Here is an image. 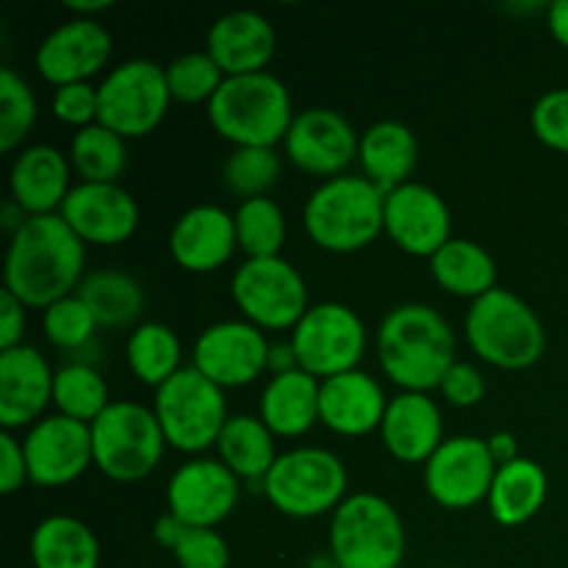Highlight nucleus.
Returning <instances> with one entry per match:
<instances>
[{
  "instance_id": "f704fd0d",
  "label": "nucleus",
  "mask_w": 568,
  "mask_h": 568,
  "mask_svg": "<svg viewBox=\"0 0 568 568\" xmlns=\"http://www.w3.org/2000/svg\"><path fill=\"white\" fill-rule=\"evenodd\" d=\"M70 164L87 183H116L128 166L125 139L111 128L92 122L72 136Z\"/></svg>"
},
{
  "instance_id": "4468645a",
  "label": "nucleus",
  "mask_w": 568,
  "mask_h": 568,
  "mask_svg": "<svg viewBox=\"0 0 568 568\" xmlns=\"http://www.w3.org/2000/svg\"><path fill=\"white\" fill-rule=\"evenodd\" d=\"M22 449L28 480L39 488L67 486L94 464L92 427L64 414L42 416L37 425L28 427Z\"/></svg>"
},
{
  "instance_id": "c85d7f7f",
  "label": "nucleus",
  "mask_w": 568,
  "mask_h": 568,
  "mask_svg": "<svg viewBox=\"0 0 568 568\" xmlns=\"http://www.w3.org/2000/svg\"><path fill=\"white\" fill-rule=\"evenodd\" d=\"M547 471L532 458H516L510 464L497 466L491 491H488V510L491 519L503 527H519L530 521L547 503Z\"/></svg>"
},
{
  "instance_id": "ea45409f",
  "label": "nucleus",
  "mask_w": 568,
  "mask_h": 568,
  "mask_svg": "<svg viewBox=\"0 0 568 568\" xmlns=\"http://www.w3.org/2000/svg\"><path fill=\"white\" fill-rule=\"evenodd\" d=\"M164 72L172 100H181V103H203V100L209 103L225 81V72L211 59L209 50L181 53L164 67Z\"/></svg>"
},
{
  "instance_id": "58836bf2",
  "label": "nucleus",
  "mask_w": 568,
  "mask_h": 568,
  "mask_svg": "<svg viewBox=\"0 0 568 568\" xmlns=\"http://www.w3.org/2000/svg\"><path fill=\"white\" fill-rule=\"evenodd\" d=\"M37 122V94L11 67L0 70V150L11 153Z\"/></svg>"
},
{
  "instance_id": "7ed1b4c3",
  "label": "nucleus",
  "mask_w": 568,
  "mask_h": 568,
  "mask_svg": "<svg viewBox=\"0 0 568 568\" xmlns=\"http://www.w3.org/2000/svg\"><path fill=\"white\" fill-rule=\"evenodd\" d=\"M209 120L236 148H275L294 122L292 94L270 70L225 75L209 100Z\"/></svg>"
},
{
  "instance_id": "09e8293b",
  "label": "nucleus",
  "mask_w": 568,
  "mask_h": 568,
  "mask_svg": "<svg viewBox=\"0 0 568 568\" xmlns=\"http://www.w3.org/2000/svg\"><path fill=\"white\" fill-rule=\"evenodd\" d=\"M183 530H186V525H183L178 516H172L170 510H166L164 516H159V519H155L153 538L161 544V547L170 549V552H172V549H175V544H178V538L183 536Z\"/></svg>"
},
{
  "instance_id": "0eeeda50",
  "label": "nucleus",
  "mask_w": 568,
  "mask_h": 568,
  "mask_svg": "<svg viewBox=\"0 0 568 568\" xmlns=\"http://www.w3.org/2000/svg\"><path fill=\"white\" fill-rule=\"evenodd\" d=\"M94 466L116 483L148 477L164 458L166 438L153 408L131 399H111L92 422Z\"/></svg>"
},
{
  "instance_id": "864d4df0",
  "label": "nucleus",
  "mask_w": 568,
  "mask_h": 568,
  "mask_svg": "<svg viewBox=\"0 0 568 568\" xmlns=\"http://www.w3.org/2000/svg\"><path fill=\"white\" fill-rule=\"evenodd\" d=\"M67 9L70 11H75L78 17H92V14H98V11H105V9H111V0H70V3H67Z\"/></svg>"
},
{
  "instance_id": "c756f323",
  "label": "nucleus",
  "mask_w": 568,
  "mask_h": 568,
  "mask_svg": "<svg viewBox=\"0 0 568 568\" xmlns=\"http://www.w3.org/2000/svg\"><path fill=\"white\" fill-rule=\"evenodd\" d=\"M33 568H98L100 541L87 521L67 514L44 516L31 532Z\"/></svg>"
},
{
  "instance_id": "1a4fd4ad",
  "label": "nucleus",
  "mask_w": 568,
  "mask_h": 568,
  "mask_svg": "<svg viewBox=\"0 0 568 568\" xmlns=\"http://www.w3.org/2000/svg\"><path fill=\"white\" fill-rule=\"evenodd\" d=\"M155 416L170 447L181 453H203L216 447L225 427V388L203 375L197 366H181L166 383L155 388Z\"/></svg>"
},
{
  "instance_id": "72a5a7b5",
  "label": "nucleus",
  "mask_w": 568,
  "mask_h": 568,
  "mask_svg": "<svg viewBox=\"0 0 568 568\" xmlns=\"http://www.w3.org/2000/svg\"><path fill=\"white\" fill-rule=\"evenodd\" d=\"M181 338L164 322H139L125 344V358L144 386L159 388L181 369Z\"/></svg>"
},
{
  "instance_id": "412c9836",
  "label": "nucleus",
  "mask_w": 568,
  "mask_h": 568,
  "mask_svg": "<svg viewBox=\"0 0 568 568\" xmlns=\"http://www.w3.org/2000/svg\"><path fill=\"white\" fill-rule=\"evenodd\" d=\"M55 372L31 344L0 349V425L14 433L42 419L53 403Z\"/></svg>"
},
{
  "instance_id": "39448f33",
  "label": "nucleus",
  "mask_w": 568,
  "mask_h": 568,
  "mask_svg": "<svg viewBox=\"0 0 568 568\" xmlns=\"http://www.w3.org/2000/svg\"><path fill=\"white\" fill-rule=\"evenodd\" d=\"M466 342L486 364L527 369L547 349V331L536 311L510 288H491L466 311Z\"/></svg>"
},
{
  "instance_id": "3c124183",
  "label": "nucleus",
  "mask_w": 568,
  "mask_h": 568,
  "mask_svg": "<svg viewBox=\"0 0 568 568\" xmlns=\"http://www.w3.org/2000/svg\"><path fill=\"white\" fill-rule=\"evenodd\" d=\"M297 355H294L292 342H275L270 344V361H266V369L272 375H283V372L297 369Z\"/></svg>"
},
{
  "instance_id": "20e7f679",
  "label": "nucleus",
  "mask_w": 568,
  "mask_h": 568,
  "mask_svg": "<svg viewBox=\"0 0 568 568\" xmlns=\"http://www.w3.org/2000/svg\"><path fill=\"white\" fill-rule=\"evenodd\" d=\"M386 192L366 175H336L308 194L303 209L305 233L331 253H355L375 242L383 225Z\"/></svg>"
},
{
  "instance_id": "4c0bfd02",
  "label": "nucleus",
  "mask_w": 568,
  "mask_h": 568,
  "mask_svg": "<svg viewBox=\"0 0 568 568\" xmlns=\"http://www.w3.org/2000/svg\"><path fill=\"white\" fill-rule=\"evenodd\" d=\"M281 178V155L275 148H233L222 164V186L239 197H266Z\"/></svg>"
},
{
  "instance_id": "ddd939ff",
  "label": "nucleus",
  "mask_w": 568,
  "mask_h": 568,
  "mask_svg": "<svg viewBox=\"0 0 568 568\" xmlns=\"http://www.w3.org/2000/svg\"><path fill=\"white\" fill-rule=\"evenodd\" d=\"M494 475L497 460L491 458L486 438L453 436L444 438L425 464V488L442 508L466 510L488 499Z\"/></svg>"
},
{
  "instance_id": "37998d69",
  "label": "nucleus",
  "mask_w": 568,
  "mask_h": 568,
  "mask_svg": "<svg viewBox=\"0 0 568 568\" xmlns=\"http://www.w3.org/2000/svg\"><path fill=\"white\" fill-rule=\"evenodd\" d=\"M530 122L536 136L547 148L568 153V89H549L536 100L530 111Z\"/></svg>"
},
{
  "instance_id": "a19ab883",
  "label": "nucleus",
  "mask_w": 568,
  "mask_h": 568,
  "mask_svg": "<svg viewBox=\"0 0 568 568\" xmlns=\"http://www.w3.org/2000/svg\"><path fill=\"white\" fill-rule=\"evenodd\" d=\"M42 327L53 347L64 349V353H75V349L87 347L92 342L94 331L100 325L92 311H89V305L78 294H70V297L55 300L53 305L44 308Z\"/></svg>"
},
{
  "instance_id": "c03bdc74",
  "label": "nucleus",
  "mask_w": 568,
  "mask_h": 568,
  "mask_svg": "<svg viewBox=\"0 0 568 568\" xmlns=\"http://www.w3.org/2000/svg\"><path fill=\"white\" fill-rule=\"evenodd\" d=\"M50 109H53V114L59 116L61 122H67V125H75L78 131H81V128L98 122V114H100L98 87H92L89 81L55 87Z\"/></svg>"
},
{
  "instance_id": "603ef678",
  "label": "nucleus",
  "mask_w": 568,
  "mask_h": 568,
  "mask_svg": "<svg viewBox=\"0 0 568 568\" xmlns=\"http://www.w3.org/2000/svg\"><path fill=\"white\" fill-rule=\"evenodd\" d=\"M547 26L552 37L568 50V0H555L547 6Z\"/></svg>"
},
{
  "instance_id": "a878e982",
  "label": "nucleus",
  "mask_w": 568,
  "mask_h": 568,
  "mask_svg": "<svg viewBox=\"0 0 568 568\" xmlns=\"http://www.w3.org/2000/svg\"><path fill=\"white\" fill-rule=\"evenodd\" d=\"M11 200L28 216L59 214L70 194V159L53 144H31L9 172Z\"/></svg>"
},
{
  "instance_id": "6ab92c4d",
  "label": "nucleus",
  "mask_w": 568,
  "mask_h": 568,
  "mask_svg": "<svg viewBox=\"0 0 568 568\" xmlns=\"http://www.w3.org/2000/svg\"><path fill=\"white\" fill-rule=\"evenodd\" d=\"M239 477L222 460L194 458L166 483V510L186 527H216L239 503Z\"/></svg>"
},
{
  "instance_id": "7c9ffc66",
  "label": "nucleus",
  "mask_w": 568,
  "mask_h": 568,
  "mask_svg": "<svg viewBox=\"0 0 568 568\" xmlns=\"http://www.w3.org/2000/svg\"><path fill=\"white\" fill-rule=\"evenodd\" d=\"M430 272L444 292L477 300L497 288V261L471 239H449L430 258Z\"/></svg>"
},
{
  "instance_id": "aec40b11",
  "label": "nucleus",
  "mask_w": 568,
  "mask_h": 568,
  "mask_svg": "<svg viewBox=\"0 0 568 568\" xmlns=\"http://www.w3.org/2000/svg\"><path fill=\"white\" fill-rule=\"evenodd\" d=\"M87 244H122L139 227V203L120 183H75L59 211Z\"/></svg>"
},
{
  "instance_id": "423d86ee",
  "label": "nucleus",
  "mask_w": 568,
  "mask_h": 568,
  "mask_svg": "<svg viewBox=\"0 0 568 568\" xmlns=\"http://www.w3.org/2000/svg\"><path fill=\"white\" fill-rule=\"evenodd\" d=\"M331 555L336 568H399L405 525L386 497L355 491L333 510Z\"/></svg>"
},
{
  "instance_id": "a18cd8bd",
  "label": "nucleus",
  "mask_w": 568,
  "mask_h": 568,
  "mask_svg": "<svg viewBox=\"0 0 568 568\" xmlns=\"http://www.w3.org/2000/svg\"><path fill=\"white\" fill-rule=\"evenodd\" d=\"M438 392L444 394L449 405H458V408H471V405L483 403L486 397V377L469 361H455L449 366V372L444 375Z\"/></svg>"
},
{
  "instance_id": "393cba45",
  "label": "nucleus",
  "mask_w": 568,
  "mask_h": 568,
  "mask_svg": "<svg viewBox=\"0 0 568 568\" xmlns=\"http://www.w3.org/2000/svg\"><path fill=\"white\" fill-rule=\"evenodd\" d=\"M383 444L403 464H427L444 444L442 408L425 392H403L388 399L381 425Z\"/></svg>"
},
{
  "instance_id": "f03ea898",
  "label": "nucleus",
  "mask_w": 568,
  "mask_h": 568,
  "mask_svg": "<svg viewBox=\"0 0 568 568\" xmlns=\"http://www.w3.org/2000/svg\"><path fill=\"white\" fill-rule=\"evenodd\" d=\"M377 358L383 372L403 392H430L442 386L455 364V333L433 305H394L377 327Z\"/></svg>"
},
{
  "instance_id": "e433bc0d",
  "label": "nucleus",
  "mask_w": 568,
  "mask_h": 568,
  "mask_svg": "<svg viewBox=\"0 0 568 568\" xmlns=\"http://www.w3.org/2000/svg\"><path fill=\"white\" fill-rule=\"evenodd\" d=\"M233 220H236L239 247L247 253V258L281 255L283 242H286V216L275 200H244V203H239Z\"/></svg>"
},
{
  "instance_id": "2eb2a0df",
  "label": "nucleus",
  "mask_w": 568,
  "mask_h": 568,
  "mask_svg": "<svg viewBox=\"0 0 568 568\" xmlns=\"http://www.w3.org/2000/svg\"><path fill=\"white\" fill-rule=\"evenodd\" d=\"M283 148L292 164L303 172L336 178L344 175V170L358 155L361 133L342 111L314 105L294 114Z\"/></svg>"
},
{
  "instance_id": "cd10ccee",
  "label": "nucleus",
  "mask_w": 568,
  "mask_h": 568,
  "mask_svg": "<svg viewBox=\"0 0 568 568\" xmlns=\"http://www.w3.org/2000/svg\"><path fill=\"white\" fill-rule=\"evenodd\" d=\"M358 161L364 175L383 192L410 181L419 164V142L416 133L399 120H377L361 133Z\"/></svg>"
},
{
  "instance_id": "f257e3e1",
  "label": "nucleus",
  "mask_w": 568,
  "mask_h": 568,
  "mask_svg": "<svg viewBox=\"0 0 568 568\" xmlns=\"http://www.w3.org/2000/svg\"><path fill=\"white\" fill-rule=\"evenodd\" d=\"M87 242L61 214L28 216L11 233L3 264V288L26 308H48L78 292L87 277Z\"/></svg>"
},
{
  "instance_id": "6e6552de",
  "label": "nucleus",
  "mask_w": 568,
  "mask_h": 568,
  "mask_svg": "<svg viewBox=\"0 0 568 568\" xmlns=\"http://www.w3.org/2000/svg\"><path fill=\"white\" fill-rule=\"evenodd\" d=\"M264 494L283 516L314 519L347 499V466L322 447H297L277 455L264 477Z\"/></svg>"
},
{
  "instance_id": "dca6fc26",
  "label": "nucleus",
  "mask_w": 568,
  "mask_h": 568,
  "mask_svg": "<svg viewBox=\"0 0 568 568\" xmlns=\"http://www.w3.org/2000/svg\"><path fill=\"white\" fill-rule=\"evenodd\" d=\"M270 361L264 331L247 320H222L205 327L194 342V366L220 388L247 386Z\"/></svg>"
},
{
  "instance_id": "473e14b6",
  "label": "nucleus",
  "mask_w": 568,
  "mask_h": 568,
  "mask_svg": "<svg viewBox=\"0 0 568 568\" xmlns=\"http://www.w3.org/2000/svg\"><path fill=\"white\" fill-rule=\"evenodd\" d=\"M220 460L239 477V480H264L275 466V433L264 425L261 416L239 414L225 422L220 433Z\"/></svg>"
},
{
  "instance_id": "2f4dec72",
  "label": "nucleus",
  "mask_w": 568,
  "mask_h": 568,
  "mask_svg": "<svg viewBox=\"0 0 568 568\" xmlns=\"http://www.w3.org/2000/svg\"><path fill=\"white\" fill-rule=\"evenodd\" d=\"M78 297L89 305L100 327H131L144 314V286L122 270H92L78 286Z\"/></svg>"
},
{
  "instance_id": "b1692460",
  "label": "nucleus",
  "mask_w": 568,
  "mask_h": 568,
  "mask_svg": "<svg viewBox=\"0 0 568 568\" xmlns=\"http://www.w3.org/2000/svg\"><path fill=\"white\" fill-rule=\"evenodd\" d=\"M277 48L272 22L253 9H236L216 17L209 28V53L225 75L266 70Z\"/></svg>"
},
{
  "instance_id": "de8ad7c7",
  "label": "nucleus",
  "mask_w": 568,
  "mask_h": 568,
  "mask_svg": "<svg viewBox=\"0 0 568 568\" xmlns=\"http://www.w3.org/2000/svg\"><path fill=\"white\" fill-rule=\"evenodd\" d=\"M22 331H26V305L3 288L0 294V349L22 344Z\"/></svg>"
},
{
  "instance_id": "5701e85b",
  "label": "nucleus",
  "mask_w": 568,
  "mask_h": 568,
  "mask_svg": "<svg viewBox=\"0 0 568 568\" xmlns=\"http://www.w3.org/2000/svg\"><path fill=\"white\" fill-rule=\"evenodd\" d=\"M388 397L369 372L349 369L322 381L320 422L338 436L358 438L381 430Z\"/></svg>"
},
{
  "instance_id": "f8f14e48",
  "label": "nucleus",
  "mask_w": 568,
  "mask_h": 568,
  "mask_svg": "<svg viewBox=\"0 0 568 568\" xmlns=\"http://www.w3.org/2000/svg\"><path fill=\"white\" fill-rule=\"evenodd\" d=\"M288 342L300 369L327 381L342 372L358 369L366 353V327L349 305L327 300L305 311Z\"/></svg>"
},
{
  "instance_id": "79ce46f5",
  "label": "nucleus",
  "mask_w": 568,
  "mask_h": 568,
  "mask_svg": "<svg viewBox=\"0 0 568 568\" xmlns=\"http://www.w3.org/2000/svg\"><path fill=\"white\" fill-rule=\"evenodd\" d=\"M178 568H227L231 547L214 527H186L172 549Z\"/></svg>"
},
{
  "instance_id": "c9c22d12",
  "label": "nucleus",
  "mask_w": 568,
  "mask_h": 568,
  "mask_svg": "<svg viewBox=\"0 0 568 568\" xmlns=\"http://www.w3.org/2000/svg\"><path fill=\"white\" fill-rule=\"evenodd\" d=\"M53 405L59 408V414L92 425L111 405L109 386L92 364L72 361L55 372Z\"/></svg>"
},
{
  "instance_id": "49530a36",
  "label": "nucleus",
  "mask_w": 568,
  "mask_h": 568,
  "mask_svg": "<svg viewBox=\"0 0 568 568\" xmlns=\"http://www.w3.org/2000/svg\"><path fill=\"white\" fill-rule=\"evenodd\" d=\"M28 480V464L22 442L11 430H0V491H20Z\"/></svg>"
},
{
  "instance_id": "8fccbe9b",
  "label": "nucleus",
  "mask_w": 568,
  "mask_h": 568,
  "mask_svg": "<svg viewBox=\"0 0 568 568\" xmlns=\"http://www.w3.org/2000/svg\"><path fill=\"white\" fill-rule=\"evenodd\" d=\"M488 449H491V458L497 460V466L510 464V460L519 458V444H516V436L508 430H497L486 438Z\"/></svg>"
},
{
  "instance_id": "f3484780",
  "label": "nucleus",
  "mask_w": 568,
  "mask_h": 568,
  "mask_svg": "<svg viewBox=\"0 0 568 568\" xmlns=\"http://www.w3.org/2000/svg\"><path fill=\"white\" fill-rule=\"evenodd\" d=\"M383 225L392 242L410 255H433L453 239V214L442 194L419 181L386 192Z\"/></svg>"
},
{
  "instance_id": "4be33fe9",
  "label": "nucleus",
  "mask_w": 568,
  "mask_h": 568,
  "mask_svg": "<svg viewBox=\"0 0 568 568\" xmlns=\"http://www.w3.org/2000/svg\"><path fill=\"white\" fill-rule=\"evenodd\" d=\"M239 247L236 220L214 203L183 211L170 231V253L186 272H214L227 264Z\"/></svg>"
},
{
  "instance_id": "bb28decb",
  "label": "nucleus",
  "mask_w": 568,
  "mask_h": 568,
  "mask_svg": "<svg viewBox=\"0 0 568 568\" xmlns=\"http://www.w3.org/2000/svg\"><path fill=\"white\" fill-rule=\"evenodd\" d=\"M322 381L305 369L272 375L261 392L258 416L275 436L297 438L320 422Z\"/></svg>"
},
{
  "instance_id": "9b49d317",
  "label": "nucleus",
  "mask_w": 568,
  "mask_h": 568,
  "mask_svg": "<svg viewBox=\"0 0 568 568\" xmlns=\"http://www.w3.org/2000/svg\"><path fill=\"white\" fill-rule=\"evenodd\" d=\"M170 100L164 67L150 59H128L100 81L98 122L122 139L148 136L164 120Z\"/></svg>"
},
{
  "instance_id": "a211bd4d",
  "label": "nucleus",
  "mask_w": 568,
  "mask_h": 568,
  "mask_svg": "<svg viewBox=\"0 0 568 568\" xmlns=\"http://www.w3.org/2000/svg\"><path fill=\"white\" fill-rule=\"evenodd\" d=\"M111 53H114V37L103 22L94 17H72L59 22L39 42L33 61L44 81L64 87L98 75L109 64Z\"/></svg>"
},
{
  "instance_id": "9d476101",
  "label": "nucleus",
  "mask_w": 568,
  "mask_h": 568,
  "mask_svg": "<svg viewBox=\"0 0 568 568\" xmlns=\"http://www.w3.org/2000/svg\"><path fill=\"white\" fill-rule=\"evenodd\" d=\"M231 294L244 320L261 331H294L311 308L305 277L283 255L244 261L231 277Z\"/></svg>"
}]
</instances>
